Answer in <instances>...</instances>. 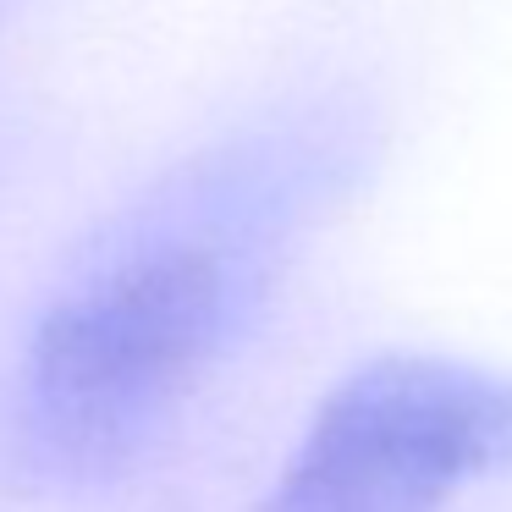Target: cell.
Masks as SVG:
<instances>
[{
    "label": "cell",
    "instance_id": "6da1fadb",
    "mask_svg": "<svg viewBox=\"0 0 512 512\" xmlns=\"http://www.w3.org/2000/svg\"><path fill=\"white\" fill-rule=\"evenodd\" d=\"M287 199L270 171L232 166L50 303L6 413L17 474L100 479L177 413L254 303Z\"/></svg>",
    "mask_w": 512,
    "mask_h": 512
},
{
    "label": "cell",
    "instance_id": "7a4b0ae2",
    "mask_svg": "<svg viewBox=\"0 0 512 512\" xmlns=\"http://www.w3.org/2000/svg\"><path fill=\"white\" fill-rule=\"evenodd\" d=\"M512 474V375L386 353L314 408L259 512H446Z\"/></svg>",
    "mask_w": 512,
    "mask_h": 512
}]
</instances>
